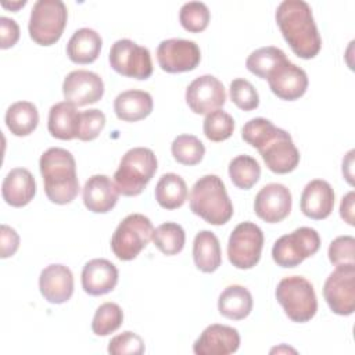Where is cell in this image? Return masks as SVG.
Masks as SVG:
<instances>
[{"mask_svg":"<svg viewBox=\"0 0 355 355\" xmlns=\"http://www.w3.org/2000/svg\"><path fill=\"white\" fill-rule=\"evenodd\" d=\"M211 19V12L202 1L184 3L179 11L180 25L191 33L202 32Z\"/></svg>","mask_w":355,"mask_h":355,"instance_id":"8d00e7d4","label":"cell"},{"mask_svg":"<svg viewBox=\"0 0 355 355\" xmlns=\"http://www.w3.org/2000/svg\"><path fill=\"white\" fill-rule=\"evenodd\" d=\"M204 135L211 141H223L233 135L234 119L223 110H215L205 115L202 123Z\"/></svg>","mask_w":355,"mask_h":355,"instance_id":"d590c367","label":"cell"},{"mask_svg":"<svg viewBox=\"0 0 355 355\" xmlns=\"http://www.w3.org/2000/svg\"><path fill=\"white\" fill-rule=\"evenodd\" d=\"M154 196L164 209H176L187 200V184L178 173H164L155 184Z\"/></svg>","mask_w":355,"mask_h":355,"instance_id":"f1b7e54d","label":"cell"},{"mask_svg":"<svg viewBox=\"0 0 355 355\" xmlns=\"http://www.w3.org/2000/svg\"><path fill=\"white\" fill-rule=\"evenodd\" d=\"M118 277V269L111 261L94 258L86 262L82 269V288L90 295H104L115 288Z\"/></svg>","mask_w":355,"mask_h":355,"instance_id":"44dd1931","label":"cell"},{"mask_svg":"<svg viewBox=\"0 0 355 355\" xmlns=\"http://www.w3.org/2000/svg\"><path fill=\"white\" fill-rule=\"evenodd\" d=\"M153 241L164 255H178L184 247L186 233L179 223L165 222L154 229Z\"/></svg>","mask_w":355,"mask_h":355,"instance_id":"d6a6232c","label":"cell"},{"mask_svg":"<svg viewBox=\"0 0 355 355\" xmlns=\"http://www.w3.org/2000/svg\"><path fill=\"white\" fill-rule=\"evenodd\" d=\"M154 226L143 214L125 216L111 237V250L121 261L135 259L153 240Z\"/></svg>","mask_w":355,"mask_h":355,"instance_id":"52a82bcc","label":"cell"},{"mask_svg":"<svg viewBox=\"0 0 355 355\" xmlns=\"http://www.w3.org/2000/svg\"><path fill=\"white\" fill-rule=\"evenodd\" d=\"M263 232L254 222L239 223L229 236L227 258L237 269H251L259 259L263 248Z\"/></svg>","mask_w":355,"mask_h":355,"instance_id":"9c48e42d","label":"cell"},{"mask_svg":"<svg viewBox=\"0 0 355 355\" xmlns=\"http://www.w3.org/2000/svg\"><path fill=\"white\" fill-rule=\"evenodd\" d=\"M226 92L223 83L214 75L196 78L186 89V103L197 115H207L225 105Z\"/></svg>","mask_w":355,"mask_h":355,"instance_id":"4fadbf2b","label":"cell"},{"mask_svg":"<svg viewBox=\"0 0 355 355\" xmlns=\"http://www.w3.org/2000/svg\"><path fill=\"white\" fill-rule=\"evenodd\" d=\"M47 198L58 205L69 204L79 193L76 162L71 151L61 147H50L39 159Z\"/></svg>","mask_w":355,"mask_h":355,"instance_id":"7a4b0ae2","label":"cell"},{"mask_svg":"<svg viewBox=\"0 0 355 355\" xmlns=\"http://www.w3.org/2000/svg\"><path fill=\"white\" fill-rule=\"evenodd\" d=\"M101 46L103 39L94 29L80 28L68 40L67 55L75 64H92L100 55Z\"/></svg>","mask_w":355,"mask_h":355,"instance_id":"484cf974","label":"cell"},{"mask_svg":"<svg viewBox=\"0 0 355 355\" xmlns=\"http://www.w3.org/2000/svg\"><path fill=\"white\" fill-rule=\"evenodd\" d=\"M108 352L112 355H141L144 341L139 334L126 330L110 340Z\"/></svg>","mask_w":355,"mask_h":355,"instance_id":"60d3db41","label":"cell"},{"mask_svg":"<svg viewBox=\"0 0 355 355\" xmlns=\"http://www.w3.org/2000/svg\"><path fill=\"white\" fill-rule=\"evenodd\" d=\"M230 100L243 111H252L259 105V94L254 85L243 78L233 79L229 87Z\"/></svg>","mask_w":355,"mask_h":355,"instance_id":"f35d334b","label":"cell"},{"mask_svg":"<svg viewBox=\"0 0 355 355\" xmlns=\"http://www.w3.org/2000/svg\"><path fill=\"white\" fill-rule=\"evenodd\" d=\"M154 103L148 92L130 89L119 93L114 100V111L118 119L137 122L147 118L153 111Z\"/></svg>","mask_w":355,"mask_h":355,"instance_id":"cb8c5ba5","label":"cell"},{"mask_svg":"<svg viewBox=\"0 0 355 355\" xmlns=\"http://www.w3.org/2000/svg\"><path fill=\"white\" fill-rule=\"evenodd\" d=\"M201 51L196 42L187 39H166L158 44L157 61L168 73L189 72L197 68Z\"/></svg>","mask_w":355,"mask_h":355,"instance_id":"7c38bea8","label":"cell"},{"mask_svg":"<svg viewBox=\"0 0 355 355\" xmlns=\"http://www.w3.org/2000/svg\"><path fill=\"white\" fill-rule=\"evenodd\" d=\"M190 209L205 222L220 226L233 216V204L218 175H204L191 187Z\"/></svg>","mask_w":355,"mask_h":355,"instance_id":"3957f363","label":"cell"},{"mask_svg":"<svg viewBox=\"0 0 355 355\" xmlns=\"http://www.w3.org/2000/svg\"><path fill=\"white\" fill-rule=\"evenodd\" d=\"M18 247H19L18 233L11 226L3 223L0 227V257L3 259L12 257L17 252Z\"/></svg>","mask_w":355,"mask_h":355,"instance_id":"7bdbcfd3","label":"cell"},{"mask_svg":"<svg viewBox=\"0 0 355 355\" xmlns=\"http://www.w3.org/2000/svg\"><path fill=\"white\" fill-rule=\"evenodd\" d=\"M275 295L287 318L295 323L309 322L318 311L315 288L302 276H287L282 279L277 283Z\"/></svg>","mask_w":355,"mask_h":355,"instance_id":"5b68a950","label":"cell"},{"mask_svg":"<svg viewBox=\"0 0 355 355\" xmlns=\"http://www.w3.org/2000/svg\"><path fill=\"white\" fill-rule=\"evenodd\" d=\"M123 323V311L115 302L101 304L93 316L92 330L96 336H108Z\"/></svg>","mask_w":355,"mask_h":355,"instance_id":"e575fe53","label":"cell"},{"mask_svg":"<svg viewBox=\"0 0 355 355\" xmlns=\"http://www.w3.org/2000/svg\"><path fill=\"white\" fill-rule=\"evenodd\" d=\"M193 259L204 273L215 272L222 263V251L219 239L211 230H201L193 241Z\"/></svg>","mask_w":355,"mask_h":355,"instance_id":"4316f807","label":"cell"},{"mask_svg":"<svg viewBox=\"0 0 355 355\" xmlns=\"http://www.w3.org/2000/svg\"><path fill=\"white\" fill-rule=\"evenodd\" d=\"M284 60V51L275 46H266L254 50L245 60L247 69L261 79H268L269 73Z\"/></svg>","mask_w":355,"mask_h":355,"instance_id":"4dcf8cb0","label":"cell"},{"mask_svg":"<svg viewBox=\"0 0 355 355\" xmlns=\"http://www.w3.org/2000/svg\"><path fill=\"white\" fill-rule=\"evenodd\" d=\"M276 130L277 126H275L269 119L258 116L244 123L241 128V137L245 143L258 150L276 133Z\"/></svg>","mask_w":355,"mask_h":355,"instance_id":"74e56055","label":"cell"},{"mask_svg":"<svg viewBox=\"0 0 355 355\" xmlns=\"http://www.w3.org/2000/svg\"><path fill=\"white\" fill-rule=\"evenodd\" d=\"M62 94L65 101L76 107L94 104L101 100L104 94V82L96 72L76 69L65 76Z\"/></svg>","mask_w":355,"mask_h":355,"instance_id":"9a60e30c","label":"cell"},{"mask_svg":"<svg viewBox=\"0 0 355 355\" xmlns=\"http://www.w3.org/2000/svg\"><path fill=\"white\" fill-rule=\"evenodd\" d=\"M108 61L116 73L126 78L146 80L153 73L150 50L130 39L116 40L110 49Z\"/></svg>","mask_w":355,"mask_h":355,"instance_id":"30bf717a","label":"cell"},{"mask_svg":"<svg viewBox=\"0 0 355 355\" xmlns=\"http://www.w3.org/2000/svg\"><path fill=\"white\" fill-rule=\"evenodd\" d=\"M268 83L275 96L282 100L294 101L305 94L308 75L290 60H284L269 73Z\"/></svg>","mask_w":355,"mask_h":355,"instance_id":"e0dca14e","label":"cell"},{"mask_svg":"<svg viewBox=\"0 0 355 355\" xmlns=\"http://www.w3.org/2000/svg\"><path fill=\"white\" fill-rule=\"evenodd\" d=\"M83 204L94 214H107L118 202L119 191L107 175H93L83 186Z\"/></svg>","mask_w":355,"mask_h":355,"instance_id":"7402d4cb","label":"cell"},{"mask_svg":"<svg viewBox=\"0 0 355 355\" xmlns=\"http://www.w3.org/2000/svg\"><path fill=\"white\" fill-rule=\"evenodd\" d=\"M232 183L243 190H250L261 178V166L251 155H237L229 162Z\"/></svg>","mask_w":355,"mask_h":355,"instance_id":"1f68e13d","label":"cell"},{"mask_svg":"<svg viewBox=\"0 0 355 355\" xmlns=\"http://www.w3.org/2000/svg\"><path fill=\"white\" fill-rule=\"evenodd\" d=\"M105 126V115L97 108L82 111L79 115L78 139L82 141L94 140Z\"/></svg>","mask_w":355,"mask_h":355,"instance_id":"ab89813d","label":"cell"},{"mask_svg":"<svg viewBox=\"0 0 355 355\" xmlns=\"http://www.w3.org/2000/svg\"><path fill=\"white\" fill-rule=\"evenodd\" d=\"M252 295L240 284L227 286L219 295L218 309L219 313L232 320H241L252 311Z\"/></svg>","mask_w":355,"mask_h":355,"instance_id":"83f0119b","label":"cell"},{"mask_svg":"<svg viewBox=\"0 0 355 355\" xmlns=\"http://www.w3.org/2000/svg\"><path fill=\"white\" fill-rule=\"evenodd\" d=\"M171 153L179 164L193 166L202 161L205 147L194 135H179L171 144Z\"/></svg>","mask_w":355,"mask_h":355,"instance_id":"836d02e7","label":"cell"},{"mask_svg":"<svg viewBox=\"0 0 355 355\" xmlns=\"http://www.w3.org/2000/svg\"><path fill=\"white\" fill-rule=\"evenodd\" d=\"M291 193L282 183L265 184L255 196L254 211L257 216L268 223H279L291 211Z\"/></svg>","mask_w":355,"mask_h":355,"instance_id":"2e32d148","label":"cell"},{"mask_svg":"<svg viewBox=\"0 0 355 355\" xmlns=\"http://www.w3.org/2000/svg\"><path fill=\"white\" fill-rule=\"evenodd\" d=\"M39 288L50 304H64L73 294V275L68 266L51 263L40 272Z\"/></svg>","mask_w":355,"mask_h":355,"instance_id":"d6986e66","label":"cell"},{"mask_svg":"<svg viewBox=\"0 0 355 355\" xmlns=\"http://www.w3.org/2000/svg\"><path fill=\"white\" fill-rule=\"evenodd\" d=\"M80 112L76 110V105L61 101L51 105L49 111L47 129L49 133L60 140H72L78 137Z\"/></svg>","mask_w":355,"mask_h":355,"instance_id":"d4e9b609","label":"cell"},{"mask_svg":"<svg viewBox=\"0 0 355 355\" xmlns=\"http://www.w3.org/2000/svg\"><path fill=\"white\" fill-rule=\"evenodd\" d=\"M158 161L151 148L133 147L128 150L114 173V183L119 194L139 196L157 172Z\"/></svg>","mask_w":355,"mask_h":355,"instance_id":"277c9868","label":"cell"},{"mask_svg":"<svg viewBox=\"0 0 355 355\" xmlns=\"http://www.w3.org/2000/svg\"><path fill=\"white\" fill-rule=\"evenodd\" d=\"M25 4H26V0H22V1H11V3L3 1V3H1V6H3L4 8H8V10H11V11H17L18 8L24 7Z\"/></svg>","mask_w":355,"mask_h":355,"instance_id":"7dc6e473","label":"cell"},{"mask_svg":"<svg viewBox=\"0 0 355 355\" xmlns=\"http://www.w3.org/2000/svg\"><path fill=\"white\" fill-rule=\"evenodd\" d=\"M19 39V26L15 19L0 17V47L10 49Z\"/></svg>","mask_w":355,"mask_h":355,"instance_id":"ee69618b","label":"cell"},{"mask_svg":"<svg viewBox=\"0 0 355 355\" xmlns=\"http://www.w3.org/2000/svg\"><path fill=\"white\" fill-rule=\"evenodd\" d=\"M355 239L352 236H338L329 245V261L334 265L355 263Z\"/></svg>","mask_w":355,"mask_h":355,"instance_id":"b9f144b4","label":"cell"},{"mask_svg":"<svg viewBox=\"0 0 355 355\" xmlns=\"http://www.w3.org/2000/svg\"><path fill=\"white\" fill-rule=\"evenodd\" d=\"M323 297L333 313L348 316L355 309V263L338 265L323 286Z\"/></svg>","mask_w":355,"mask_h":355,"instance_id":"8fae6325","label":"cell"},{"mask_svg":"<svg viewBox=\"0 0 355 355\" xmlns=\"http://www.w3.org/2000/svg\"><path fill=\"white\" fill-rule=\"evenodd\" d=\"M240 334L237 329L214 323L207 326L193 344L197 355H229L239 349Z\"/></svg>","mask_w":355,"mask_h":355,"instance_id":"ac0fdd59","label":"cell"},{"mask_svg":"<svg viewBox=\"0 0 355 355\" xmlns=\"http://www.w3.org/2000/svg\"><path fill=\"white\" fill-rule=\"evenodd\" d=\"M354 150H349L343 158V176L352 186L354 184Z\"/></svg>","mask_w":355,"mask_h":355,"instance_id":"bcb514c9","label":"cell"},{"mask_svg":"<svg viewBox=\"0 0 355 355\" xmlns=\"http://www.w3.org/2000/svg\"><path fill=\"white\" fill-rule=\"evenodd\" d=\"M39 123V112L31 101H17L6 111V125L18 137L31 135Z\"/></svg>","mask_w":355,"mask_h":355,"instance_id":"f546056e","label":"cell"},{"mask_svg":"<svg viewBox=\"0 0 355 355\" xmlns=\"http://www.w3.org/2000/svg\"><path fill=\"white\" fill-rule=\"evenodd\" d=\"M276 24L293 53L304 60L318 55L322 37L311 6L304 0H284L276 8Z\"/></svg>","mask_w":355,"mask_h":355,"instance_id":"6da1fadb","label":"cell"},{"mask_svg":"<svg viewBox=\"0 0 355 355\" xmlns=\"http://www.w3.org/2000/svg\"><path fill=\"white\" fill-rule=\"evenodd\" d=\"M354 202H355V194L354 191H349L341 198V204H340V215L344 219V222H347L349 226L355 225Z\"/></svg>","mask_w":355,"mask_h":355,"instance_id":"f6af8a7d","label":"cell"},{"mask_svg":"<svg viewBox=\"0 0 355 355\" xmlns=\"http://www.w3.org/2000/svg\"><path fill=\"white\" fill-rule=\"evenodd\" d=\"M334 207V190L329 182L313 179L306 183L301 193L300 208L311 219L322 220L330 216Z\"/></svg>","mask_w":355,"mask_h":355,"instance_id":"ffe728a7","label":"cell"},{"mask_svg":"<svg viewBox=\"0 0 355 355\" xmlns=\"http://www.w3.org/2000/svg\"><path fill=\"white\" fill-rule=\"evenodd\" d=\"M268 169L275 173H288L300 164V151L291 136L284 129L277 128L276 133L258 148Z\"/></svg>","mask_w":355,"mask_h":355,"instance_id":"5bb4252c","label":"cell"},{"mask_svg":"<svg viewBox=\"0 0 355 355\" xmlns=\"http://www.w3.org/2000/svg\"><path fill=\"white\" fill-rule=\"evenodd\" d=\"M68 19L67 6L61 0H37L29 18V36L40 46H51L60 40Z\"/></svg>","mask_w":355,"mask_h":355,"instance_id":"8992f818","label":"cell"},{"mask_svg":"<svg viewBox=\"0 0 355 355\" xmlns=\"http://www.w3.org/2000/svg\"><path fill=\"white\" fill-rule=\"evenodd\" d=\"M320 236L313 227L301 226L279 237L272 247V258L282 268H295L318 252Z\"/></svg>","mask_w":355,"mask_h":355,"instance_id":"ba28073f","label":"cell"},{"mask_svg":"<svg viewBox=\"0 0 355 355\" xmlns=\"http://www.w3.org/2000/svg\"><path fill=\"white\" fill-rule=\"evenodd\" d=\"M36 194V182L33 175L25 168L11 169L1 184L3 200L15 208L29 204Z\"/></svg>","mask_w":355,"mask_h":355,"instance_id":"603a6c76","label":"cell"}]
</instances>
